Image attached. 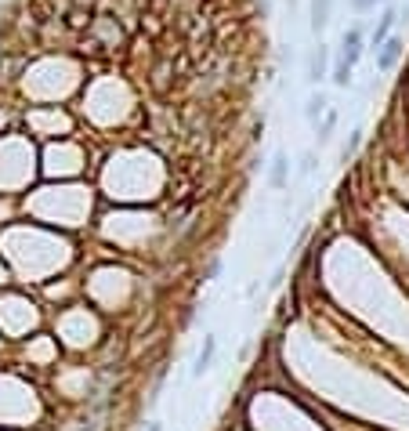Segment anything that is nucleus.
Here are the masks:
<instances>
[{"instance_id":"nucleus-1","label":"nucleus","mask_w":409,"mask_h":431,"mask_svg":"<svg viewBox=\"0 0 409 431\" xmlns=\"http://www.w3.org/2000/svg\"><path fill=\"white\" fill-rule=\"evenodd\" d=\"M398 18H402V4H395V0H391V4H384L381 18H376V25L369 29V37H366V47H369V51H376V47H381V44H384V40L395 33Z\"/></svg>"},{"instance_id":"nucleus-2","label":"nucleus","mask_w":409,"mask_h":431,"mask_svg":"<svg viewBox=\"0 0 409 431\" xmlns=\"http://www.w3.org/2000/svg\"><path fill=\"white\" fill-rule=\"evenodd\" d=\"M362 51H366V29H362V22H355V25L344 29L337 62H344V66H352V69H355V66H359V58H362Z\"/></svg>"},{"instance_id":"nucleus-3","label":"nucleus","mask_w":409,"mask_h":431,"mask_svg":"<svg viewBox=\"0 0 409 431\" xmlns=\"http://www.w3.org/2000/svg\"><path fill=\"white\" fill-rule=\"evenodd\" d=\"M330 76V47L319 40L316 47L308 51V62H304V80L308 84H323Z\"/></svg>"},{"instance_id":"nucleus-4","label":"nucleus","mask_w":409,"mask_h":431,"mask_svg":"<svg viewBox=\"0 0 409 431\" xmlns=\"http://www.w3.org/2000/svg\"><path fill=\"white\" fill-rule=\"evenodd\" d=\"M402 51H405V40L398 37V33H391L381 47H376L373 54H376V69L381 73H391L395 66H398V58H402Z\"/></svg>"},{"instance_id":"nucleus-5","label":"nucleus","mask_w":409,"mask_h":431,"mask_svg":"<svg viewBox=\"0 0 409 431\" xmlns=\"http://www.w3.org/2000/svg\"><path fill=\"white\" fill-rule=\"evenodd\" d=\"M330 18H333V0H308V25H311L316 37L326 33Z\"/></svg>"},{"instance_id":"nucleus-6","label":"nucleus","mask_w":409,"mask_h":431,"mask_svg":"<svg viewBox=\"0 0 409 431\" xmlns=\"http://www.w3.org/2000/svg\"><path fill=\"white\" fill-rule=\"evenodd\" d=\"M268 185L275 192H282L290 185V160H287V152H275L272 156V167H268Z\"/></svg>"},{"instance_id":"nucleus-7","label":"nucleus","mask_w":409,"mask_h":431,"mask_svg":"<svg viewBox=\"0 0 409 431\" xmlns=\"http://www.w3.org/2000/svg\"><path fill=\"white\" fill-rule=\"evenodd\" d=\"M214 352H217V337L207 333V337H203V348H200V355H196V362H192V377H203V374H207L210 362H214Z\"/></svg>"},{"instance_id":"nucleus-8","label":"nucleus","mask_w":409,"mask_h":431,"mask_svg":"<svg viewBox=\"0 0 409 431\" xmlns=\"http://www.w3.org/2000/svg\"><path fill=\"white\" fill-rule=\"evenodd\" d=\"M326 109H330L326 95H323V91H316V95H308V102H304V120H308V123H316V120H323Z\"/></svg>"},{"instance_id":"nucleus-9","label":"nucleus","mask_w":409,"mask_h":431,"mask_svg":"<svg viewBox=\"0 0 409 431\" xmlns=\"http://www.w3.org/2000/svg\"><path fill=\"white\" fill-rule=\"evenodd\" d=\"M333 127H337V113H333V109H326V113H323V120H316V142H319V145H326V142L333 138Z\"/></svg>"},{"instance_id":"nucleus-10","label":"nucleus","mask_w":409,"mask_h":431,"mask_svg":"<svg viewBox=\"0 0 409 431\" xmlns=\"http://www.w3.org/2000/svg\"><path fill=\"white\" fill-rule=\"evenodd\" d=\"M359 145H362V131H352V138L340 145V163H348L355 152H359Z\"/></svg>"},{"instance_id":"nucleus-11","label":"nucleus","mask_w":409,"mask_h":431,"mask_svg":"<svg viewBox=\"0 0 409 431\" xmlns=\"http://www.w3.org/2000/svg\"><path fill=\"white\" fill-rule=\"evenodd\" d=\"M384 4H391V0H348V8H352L355 15H369V11L384 8Z\"/></svg>"},{"instance_id":"nucleus-12","label":"nucleus","mask_w":409,"mask_h":431,"mask_svg":"<svg viewBox=\"0 0 409 431\" xmlns=\"http://www.w3.org/2000/svg\"><path fill=\"white\" fill-rule=\"evenodd\" d=\"M316 163H319V156H316V149H308L304 156H301V167H297V174H301V178H308L311 171H316Z\"/></svg>"},{"instance_id":"nucleus-13","label":"nucleus","mask_w":409,"mask_h":431,"mask_svg":"<svg viewBox=\"0 0 409 431\" xmlns=\"http://www.w3.org/2000/svg\"><path fill=\"white\" fill-rule=\"evenodd\" d=\"M149 431H163V424H149Z\"/></svg>"}]
</instances>
